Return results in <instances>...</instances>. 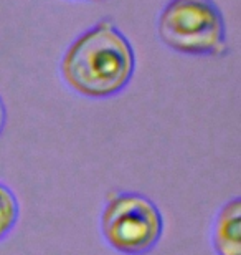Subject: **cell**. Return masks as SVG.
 <instances>
[{
    "mask_svg": "<svg viewBox=\"0 0 241 255\" xmlns=\"http://www.w3.org/2000/svg\"><path fill=\"white\" fill-rule=\"evenodd\" d=\"M65 85L89 100H109L124 91L136 73V52L111 18L78 35L60 62Z\"/></svg>",
    "mask_w": 241,
    "mask_h": 255,
    "instance_id": "obj_1",
    "label": "cell"
},
{
    "mask_svg": "<svg viewBox=\"0 0 241 255\" xmlns=\"http://www.w3.org/2000/svg\"><path fill=\"white\" fill-rule=\"evenodd\" d=\"M157 33L180 55L222 58L228 53L227 25L213 0H168L159 13Z\"/></svg>",
    "mask_w": 241,
    "mask_h": 255,
    "instance_id": "obj_2",
    "label": "cell"
},
{
    "mask_svg": "<svg viewBox=\"0 0 241 255\" xmlns=\"http://www.w3.org/2000/svg\"><path fill=\"white\" fill-rule=\"evenodd\" d=\"M165 221L159 206L146 194L112 191L99 217L102 241L121 255H147L162 241Z\"/></svg>",
    "mask_w": 241,
    "mask_h": 255,
    "instance_id": "obj_3",
    "label": "cell"
},
{
    "mask_svg": "<svg viewBox=\"0 0 241 255\" xmlns=\"http://www.w3.org/2000/svg\"><path fill=\"white\" fill-rule=\"evenodd\" d=\"M215 255H241V199L233 197L215 214L210 226Z\"/></svg>",
    "mask_w": 241,
    "mask_h": 255,
    "instance_id": "obj_4",
    "label": "cell"
},
{
    "mask_svg": "<svg viewBox=\"0 0 241 255\" xmlns=\"http://www.w3.org/2000/svg\"><path fill=\"white\" fill-rule=\"evenodd\" d=\"M20 221V201L8 184L0 181V242L10 237Z\"/></svg>",
    "mask_w": 241,
    "mask_h": 255,
    "instance_id": "obj_5",
    "label": "cell"
},
{
    "mask_svg": "<svg viewBox=\"0 0 241 255\" xmlns=\"http://www.w3.org/2000/svg\"><path fill=\"white\" fill-rule=\"evenodd\" d=\"M5 125H7V106H5L3 98L0 96V136L5 129Z\"/></svg>",
    "mask_w": 241,
    "mask_h": 255,
    "instance_id": "obj_6",
    "label": "cell"
},
{
    "mask_svg": "<svg viewBox=\"0 0 241 255\" xmlns=\"http://www.w3.org/2000/svg\"><path fill=\"white\" fill-rule=\"evenodd\" d=\"M80 2H84V0H80ZM91 2H97V0H91Z\"/></svg>",
    "mask_w": 241,
    "mask_h": 255,
    "instance_id": "obj_7",
    "label": "cell"
}]
</instances>
